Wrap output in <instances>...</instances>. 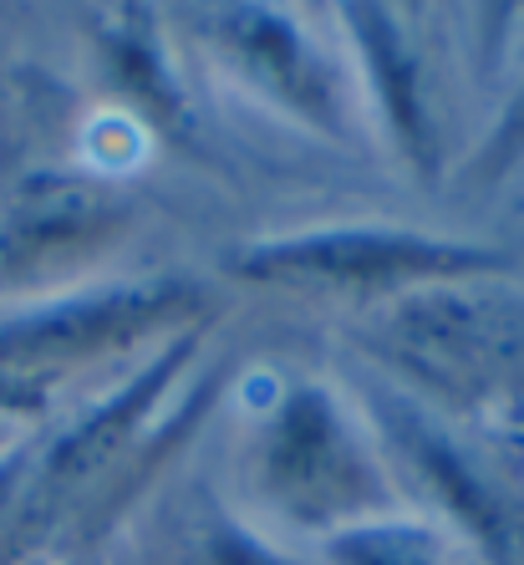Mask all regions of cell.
<instances>
[{
  "mask_svg": "<svg viewBox=\"0 0 524 565\" xmlns=\"http://www.w3.org/2000/svg\"><path fill=\"white\" fill-rule=\"evenodd\" d=\"M387 352L453 397L524 382V301L499 290H428L387 316Z\"/></svg>",
  "mask_w": 524,
  "mask_h": 565,
  "instance_id": "cell-1",
  "label": "cell"
},
{
  "mask_svg": "<svg viewBox=\"0 0 524 565\" xmlns=\"http://www.w3.org/2000/svg\"><path fill=\"white\" fill-rule=\"evenodd\" d=\"M484 255L459 250V245H428L418 235H321L296 239L280 250L255 255V270L270 276H321V280H382V276H448L469 270Z\"/></svg>",
  "mask_w": 524,
  "mask_h": 565,
  "instance_id": "cell-2",
  "label": "cell"
},
{
  "mask_svg": "<svg viewBox=\"0 0 524 565\" xmlns=\"http://www.w3.org/2000/svg\"><path fill=\"white\" fill-rule=\"evenodd\" d=\"M280 438H286V444H280V454H286V479H280V484H286L296 500L327 510V504L356 494L352 469L341 459V444L331 438L321 408H296Z\"/></svg>",
  "mask_w": 524,
  "mask_h": 565,
  "instance_id": "cell-3",
  "label": "cell"
},
{
  "mask_svg": "<svg viewBox=\"0 0 524 565\" xmlns=\"http://www.w3.org/2000/svg\"><path fill=\"white\" fill-rule=\"evenodd\" d=\"M341 555H346V565H423L418 555L393 535H362V540H352Z\"/></svg>",
  "mask_w": 524,
  "mask_h": 565,
  "instance_id": "cell-4",
  "label": "cell"
},
{
  "mask_svg": "<svg viewBox=\"0 0 524 565\" xmlns=\"http://www.w3.org/2000/svg\"><path fill=\"white\" fill-rule=\"evenodd\" d=\"M524 148V93L514 97V107H510V118H504V128H499V138H494V163H504V158H514Z\"/></svg>",
  "mask_w": 524,
  "mask_h": 565,
  "instance_id": "cell-5",
  "label": "cell"
}]
</instances>
